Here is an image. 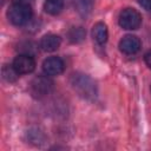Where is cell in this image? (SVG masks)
<instances>
[{"label": "cell", "mask_w": 151, "mask_h": 151, "mask_svg": "<svg viewBox=\"0 0 151 151\" xmlns=\"http://www.w3.org/2000/svg\"><path fill=\"white\" fill-rule=\"evenodd\" d=\"M71 85L72 87L84 98L86 99H93L97 96V86L94 80L84 73H73L71 76Z\"/></svg>", "instance_id": "cell-1"}, {"label": "cell", "mask_w": 151, "mask_h": 151, "mask_svg": "<svg viewBox=\"0 0 151 151\" xmlns=\"http://www.w3.org/2000/svg\"><path fill=\"white\" fill-rule=\"evenodd\" d=\"M32 8L27 4L17 2L8 7L7 11V18L8 20L15 25V26H22L26 25L31 18H32Z\"/></svg>", "instance_id": "cell-2"}, {"label": "cell", "mask_w": 151, "mask_h": 151, "mask_svg": "<svg viewBox=\"0 0 151 151\" xmlns=\"http://www.w3.org/2000/svg\"><path fill=\"white\" fill-rule=\"evenodd\" d=\"M118 22L124 29H137L142 24V15L137 9L127 7L119 13Z\"/></svg>", "instance_id": "cell-3"}, {"label": "cell", "mask_w": 151, "mask_h": 151, "mask_svg": "<svg viewBox=\"0 0 151 151\" xmlns=\"http://www.w3.org/2000/svg\"><path fill=\"white\" fill-rule=\"evenodd\" d=\"M13 67L18 74H28L34 71L35 61L29 54H19L13 61Z\"/></svg>", "instance_id": "cell-4"}, {"label": "cell", "mask_w": 151, "mask_h": 151, "mask_svg": "<svg viewBox=\"0 0 151 151\" xmlns=\"http://www.w3.org/2000/svg\"><path fill=\"white\" fill-rule=\"evenodd\" d=\"M53 83L50 78L44 77V76H39L37 78H34L31 83V92L34 96H45L51 90H52Z\"/></svg>", "instance_id": "cell-5"}, {"label": "cell", "mask_w": 151, "mask_h": 151, "mask_svg": "<svg viewBox=\"0 0 151 151\" xmlns=\"http://www.w3.org/2000/svg\"><path fill=\"white\" fill-rule=\"evenodd\" d=\"M142 42L138 37L127 34L123 37L119 41V50L125 54H134L140 50Z\"/></svg>", "instance_id": "cell-6"}, {"label": "cell", "mask_w": 151, "mask_h": 151, "mask_svg": "<svg viewBox=\"0 0 151 151\" xmlns=\"http://www.w3.org/2000/svg\"><path fill=\"white\" fill-rule=\"evenodd\" d=\"M65 64L59 57H50L44 60L42 70L46 76H59L64 72Z\"/></svg>", "instance_id": "cell-7"}, {"label": "cell", "mask_w": 151, "mask_h": 151, "mask_svg": "<svg viewBox=\"0 0 151 151\" xmlns=\"http://www.w3.org/2000/svg\"><path fill=\"white\" fill-rule=\"evenodd\" d=\"M60 44H61V38L59 35L52 34V33L44 35L40 40V47L45 52H53V51L58 50Z\"/></svg>", "instance_id": "cell-8"}, {"label": "cell", "mask_w": 151, "mask_h": 151, "mask_svg": "<svg viewBox=\"0 0 151 151\" xmlns=\"http://www.w3.org/2000/svg\"><path fill=\"white\" fill-rule=\"evenodd\" d=\"M92 37L99 45L105 44L109 38V31H107L106 24H104V22L94 24V26L92 28Z\"/></svg>", "instance_id": "cell-9"}, {"label": "cell", "mask_w": 151, "mask_h": 151, "mask_svg": "<svg viewBox=\"0 0 151 151\" xmlns=\"http://www.w3.org/2000/svg\"><path fill=\"white\" fill-rule=\"evenodd\" d=\"M74 1V7L79 15L86 18L91 14L93 6H94V0H73Z\"/></svg>", "instance_id": "cell-10"}, {"label": "cell", "mask_w": 151, "mask_h": 151, "mask_svg": "<svg viewBox=\"0 0 151 151\" xmlns=\"http://www.w3.org/2000/svg\"><path fill=\"white\" fill-rule=\"evenodd\" d=\"M64 7V0H45L44 9L51 15L59 14Z\"/></svg>", "instance_id": "cell-11"}, {"label": "cell", "mask_w": 151, "mask_h": 151, "mask_svg": "<svg viewBox=\"0 0 151 151\" xmlns=\"http://www.w3.org/2000/svg\"><path fill=\"white\" fill-rule=\"evenodd\" d=\"M67 35H68V39L71 42H80L85 39L86 32L83 27H73L68 31Z\"/></svg>", "instance_id": "cell-12"}, {"label": "cell", "mask_w": 151, "mask_h": 151, "mask_svg": "<svg viewBox=\"0 0 151 151\" xmlns=\"http://www.w3.org/2000/svg\"><path fill=\"white\" fill-rule=\"evenodd\" d=\"M137 1L143 8L147 9V11H151V0H137Z\"/></svg>", "instance_id": "cell-13"}, {"label": "cell", "mask_w": 151, "mask_h": 151, "mask_svg": "<svg viewBox=\"0 0 151 151\" xmlns=\"http://www.w3.org/2000/svg\"><path fill=\"white\" fill-rule=\"evenodd\" d=\"M144 60H145V64L147 65L149 68H151V51L146 52L145 55H144Z\"/></svg>", "instance_id": "cell-14"}]
</instances>
